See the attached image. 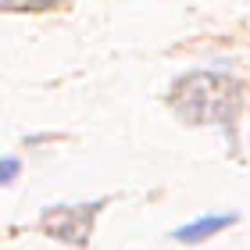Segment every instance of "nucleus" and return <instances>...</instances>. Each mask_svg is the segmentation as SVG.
Masks as SVG:
<instances>
[{"label":"nucleus","mask_w":250,"mask_h":250,"mask_svg":"<svg viewBox=\"0 0 250 250\" xmlns=\"http://www.w3.org/2000/svg\"><path fill=\"white\" fill-rule=\"evenodd\" d=\"M97 208L100 204H61V208H47L40 222H43V229H47L54 240L83 247L89 240V232H93Z\"/></svg>","instance_id":"2"},{"label":"nucleus","mask_w":250,"mask_h":250,"mask_svg":"<svg viewBox=\"0 0 250 250\" xmlns=\"http://www.w3.org/2000/svg\"><path fill=\"white\" fill-rule=\"evenodd\" d=\"M229 225H236V214H200V218L179 225L172 232V240L175 243H204V240H211L214 232L229 229Z\"/></svg>","instance_id":"3"},{"label":"nucleus","mask_w":250,"mask_h":250,"mask_svg":"<svg viewBox=\"0 0 250 250\" xmlns=\"http://www.w3.org/2000/svg\"><path fill=\"white\" fill-rule=\"evenodd\" d=\"M243 100V86L218 72H193L172 89V107L189 125H232Z\"/></svg>","instance_id":"1"},{"label":"nucleus","mask_w":250,"mask_h":250,"mask_svg":"<svg viewBox=\"0 0 250 250\" xmlns=\"http://www.w3.org/2000/svg\"><path fill=\"white\" fill-rule=\"evenodd\" d=\"M18 168H21V161H18L15 154H7V157H4V186H11V183H15Z\"/></svg>","instance_id":"4"}]
</instances>
